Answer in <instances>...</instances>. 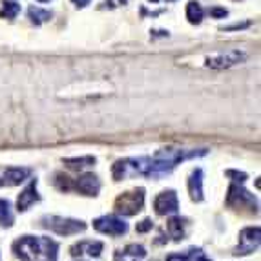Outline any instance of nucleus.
<instances>
[{"instance_id":"f257e3e1","label":"nucleus","mask_w":261,"mask_h":261,"mask_svg":"<svg viewBox=\"0 0 261 261\" xmlns=\"http://www.w3.org/2000/svg\"><path fill=\"white\" fill-rule=\"evenodd\" d=\"M208 150H183V148H163L155 152L152 157H128L119 159L112 166V175L115 181L135 177H148V179H161L168 175L177 165H181L192 157H203Z\"/></svg>"},{"instance_id":"f03ea898","label":"nucleus","mask_w":261,"mask_h":261,"mask_svg":"<svg viewBox=\"0 0 261 261\" xmlns=\"http://www.w3.org/2000/svg\"><path fill=\"white\" fill-rule=\"evenodd\" d=\"M13 252L20 261H57L59 243L44 236H24L13 243Z\"/></svg>"},{"instance_id":"7ed1b4c3","label":"nucleus","mask_w":261,"mask_h":261,"mask_svg":"<svg viewBox=\"0 0 261 261\" xmlns=\"http://www.w3.org/2000/svg\"><path fill=\"white\" fill-rule=\"evenodd\" d=\"M55 187L61 192H79L83 196H97L100 190V183L97 175L93 174H84L77 179H71L64 174H55V179H53Z\"/></svg>"},{"instance_id":"20e7f679","label":"nucleus","mask_w":261,"mask_h":261,"mask_svg":"<svg viewBox=\"0 0 261 261\" xmlns=\"http://www.w3.org/2000/svg\"><path fill=\"white\" fill-rule=\"evenodd\" d=\"M226 205L234 210L248 212V214H257V208H259L257 197L254 194H250L248 190H245L240 183L230 185L228 194H226Z\"/></svg>"},{"instance_id":"39448f33","label":"nucleus","mask_w":261,"mask_h":261,"mask_svg":"<svg viewBox=\"0 0 261 261\" xmlns=\"http://www.w3.org/2000/svg\"><path fill=\"white\" fill-rule=\"evenodd\" d=\"M40 225L59 236H75L86 230V223L84 221L61 218V216H46V218L40 219Z\"/></svg>"},{"instance_id":"423d86ee","label":"nucleus","mask_w":261,"mask_h":261,"mask_svg":"<svg viewBox=\"0 0 261 261\" xmlns=\"http://www.w3.org/2000/svg\"><path fill=\"white\" fill-rule=\"evenodd\" d=\"M144 206V188H135V190L124 192L115 199V212L122 216H135L141 212Z\"/></svg>"},{"instance_id":"0eeeda50","label":"nucleus","mask_w":261,"mask_h":261,"mask_svg":"<svg viewBox=\"0 0 261 261\" xmlns=\"http://www.w3.org/2000/svg\"><path fill=\"white\" fill-rule=\"evenodd\" d=\"M248 59V55L241 49H226V51H218L206 57L205 66L210 70H226L236 64H241Z\"/></svg>"},{"instance_id":"6e6552de","label":"nucleus","mask_w":261,"mask_h":261,"mask_svg":"<svg viewBox=\"0 0 261 261\" xmlns=\"http://www.w3.org/2000/svg\"><path fill=\"white\" fill-rule=\"evenodd\" d=\"M261 230L259 226H248L240 232V245L236 247L234 256H248L259 248Z\"/></svg>"},{"instance_id":"1a4fd4ad","label":"nucleus","mask_w":261,"mask_h":261,"mask_svg":"<svg viewBox=\"0 0 261 261\" xmlns=\"http://www.w3.org/2000/svg\"><path fill=\"white\" fill-rule=\"evenodd\" d=\"M93 228L100 234L108 236H122L128 232V223L117 216H102L93 221Z\"/></svg>"},{"instance_id":"9d476101","label":"nucleus","mask_w":261,"mask_h":261,"mask_svg":"<svg viewBox=\"0 0 261 261\" xmlns=\"http://www.w3.org/2000/svg\"><path fill=\"white\" fill-rule=\"evenodd\" d=\"M155 212L159 216H168V214H175L179 210V199L175 190H165L155 197Z\"/></svg>"},{"instance_id":"9b49d317","label":"nucleus","mask_w":261,"mask_h":261,"mask_svg":"<svg viewBox=\"0 0 261 261\" xmlns=\"http://www.w3.org/2000/svg\"><path fill=\"white\" fill-rule=\"evenodd\" d=\"M40 201L39 192H37V179H33L24 190L20 192V196L17 199V210L18 212H26L31 205H35Z\"/></svg>"},{"instance_id":"f8f14e48","label":"nucleus","mask_w":261,"mask_h":261,"mask_svg":"<svg viewBox=\"0 0 261 261\" xmlns=\"http://www.w3.org/2000/svg\"><path fill=\"white\" fill-rule=\"evenodd\" d=\"M102 248H105V243H100V241H81V243L73 245L71 247V256H83V254H88V256L92 257H99L100 252H102Z\"/></svg>"},{"instance_id":"ddd939ff","label":"nucleus","mask_w":261,"mask_h":261,"mask_svg":"<svg viewBox=\"0 0 261 261\" xmlns=\"http://www.w3.org/2000/svg\"><path fill=\"white\" fill-rule=\"evenodd\" d=\"M188 192H190V199L199 203L203 201V170L196 168L190 174V179H188Z\"/></svg>"},{"instance_id":"4468645a","label":"nucleus","mask_w":261,"mask_h":261,"mask_svg":"<svg viewBox=\"0 0 261 261\" xmlns=\"http://www.w3.org/2000/svg\"><path fill=\"white\" fill-rule=\"evenodd\" d=\"M143 257H146V248L137 243H132L124 250L115 252V261H139Z\"/></svg>"},{"instance_id":"2eb2a0df","label":"nucleus","mask_w":261,"mask_h":261,"mask_svg":"<svg viewBox=\"0 0 261 261\" xmlns=\"http://www.w3.org/2000/svg\"><path fill=\"white\" fill-rule=\"evenodd\" d=\"M31 175V170L30 168H6L4 172V185H20L24 183L28 177Z\"/></svg>"},{"instance_id":"dca6fc26","label":"nucleus","mask_w":261,"mask_h":261,"mask_svg":"<svg viewBox=\"0 0 261 261\" xmlns=\"http://www.w3.org/2000/svg\"><path fill=\"white\" fill-rule=\"evenodd\" d=\"M187 219L185 218H172L168 221V236L174 241L185 240V234H187Z\"/></svg>"},{"instance_id":"f3484780","label":"nucleus","mask_w":261,"mask_h":261,"mask_svg":"<svg viewBox=\"0 0 261 261\" xmlns=\"http://www.w3.org/2000/svg\"><path fill=\"white\" fill-rule=\"evenodd\" d=\"M166 261H212L206 257V254L201 248L192 247L187 254H170Z\"/></svg>"},{"instance_id":"a211bd4d","label":"nucleus","mask_w":261,"mask_h":261,"mask_svg":"<svg viewBox=\"0 0 261 261\" xmlns=\"http://www.w3.org/2000/svg\"><path fill=\"white\" fill-rule=\"evenodd\" d=\"M203 17H205V11H203V8H201L199 2H196V0H190L187 4V18L190 24H194V26H199L201 20H203Z\"/></svg>"},{"instance_id":"6ab92c4d","label":"nucleus","mask_w":261,"mask_h":261,"mask_svg":"<svg viewBox=\"0 0 261 261\" xmlns=\"http://www.w3.org/2000/svg\"><path fill=\"white\" fill-rule=\"evenodd\" d=\"M28 17H30V20L33 22L35 26H40V24H44V22H48L49 18L53 17V13L48 11V9L39 8V6H31V8L28 9Z\"/></svg>"},{"instance_id":"aec40b11","label":"nucleus","mask_w":261,"mask_h":261,"mask_svg":"<svg viewBox=\"0 0 261 261\" xmlns=\"http://www.w3.org/2000/svg\"><path fill=\"white\" fill-rule=\"evenodd\" d=\"M15 223V216L13 210H11V203L8 199H0V226H13Z\"/></svg>"},{"instance_id":"412c9836","label":"nucleus","mask_w":261,"mask_h":261,"mask_svg":"<svg viewBox=\"0 0 261 261\" xmlns=\"http://www.w3.org/2000/svg\"><path fill=\"white\" fill-rule=\"evenodd\" d=\"M64 165L70 170H83L88 166L95 165V157L86 155V157H73V159H64Z\"/></svg>"},{"instance_id":"4be33fe9","label":"nucleus","mask_w":261,"mask_h":261,"mask_svg":"<svg viewBox=\"0 0 261 261\" xmlns=\"http://www.w3.org/2000/svg\"><path fill=\"white\" fill-rule=\"evenodd\" d=\"M20 13V4H17L15 0H4L2 2V9H0V17L2 18H15Z\"/></svg>"},{"instance_id":"5701e85b","label":"nucleus","mask_w":261,"mask_h":261,"mask_svg":"<svg viewBox=\"0 0 261 261\" xmlns=\"http://www.w3.org/2000/svg\"><path fill=\"white\" fill-rule=\"evenodd\" d=\"M225 174H226V177H232V181H234V183L243 185L245 181H247V174H245V172H238V170H226Z\"/></svg>"},{"instance_id":"b1692460","label":"nucleus","mask_w":261,"mask_h":261,"mask_svg":"<svg viewBox=\"0 0 261 261\" xmlns=\"http://www.w3.org/2000/svg\"><path fill=\"white\" fill-rule=\"evenodd\" d=\"M153 228V221L152 219H144V221L137 223V226H135V230L139 232V234H144V232H148Z\"/></svg>"},{"instance_id":"393cba45","label":"nucleus","mask_w":261,"mask_h":261,"mask_svg":"<svg viewBox=\"0 0 261 261\" xmlns=\"http://www.w3.org/2000/svg\"><path fill=\"white\" fill-rule=\"evenodd\" d=\"M210 15H212L214 18H225L226 15H228V11H226L225 8H212L210 9Z\"/></svg>"},{"instance_id":"a878e982","label":"nucleus","mask_w":261,"mask_h":261,"mask_svg":"<svg viewBox=\"0 0 261 261\" xmlns=\"http://www.w3.org/2000/svg\"><path fill=\"white\" fill-rule=\"evenodd\" d=\"M250 26V22H243V24H232V26L221 28L223 31H234V30H245V28Z\"/></svg>"},{"instance_id":"bb28decb","label":"nucleus","mask_w":261,"mask_h":261,"mask_svg":"<svg viewBox=\"0 0 261 261\" xmlns=\"http://www.w3.org/2000/svg\"><path fill=\"white\" fill-rule=\"evenodd\" d=\"M130 0H105V8H115V6H124V4H128Z\"/></svg>"},{"instance_id":"cd10ccee","label":"nucleus","mask_w":261,"mask_h":261,"mask_svg":"<svg viewBox=\"0 0 261 261\" xmlns=\"http://www.w3.org/2000/svg\"><path fill=\"white\" fill-rule=\"evenodd\" d=\"M71 2H73V4L77 6V8H86V6L90 4L92 0H71Z\"/></svg>"},{"instance_id":"c85d7f7f","label":"nucleus","mask_w":261,"mask_h":261,"mask_svg":"<svg viewBox=\"0 0 261 261\" xmlns=\"http://www.w3.org/2000/svg\"><path fill=\"white\" fill-rule=\"evenodd\" d=\"M150 2H174V0H150Z\"/></svg>"},{"instance_id":"c756f323","label":"nucleus","mask_w":261,"mask_h":261,"mask_svg":"<svg viewBox=\"0 0 261 261\" xmlns=\"http://www.w3.org/2000/svg\"><path fill=\"white\" fill-rule=\"evenodd\" d=\"M0 187H4V179H0Z\"/></svg>"},{"instance_id":"7c9ffc66","label":"nucleus","mask_w":261,"mask_h":261,"mask_svg":"<svg viewBox=\"0 0 261 261\" xmlns=\"http://www.w3.org/2000/svg\"><path fill=\"white\" fill-rule=\"evenodd\" d=\"M39 2H49V0H39Z\"/></svg>"}]
</instances>
